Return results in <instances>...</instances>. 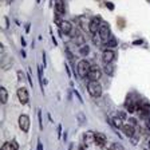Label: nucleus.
Masks as SVG:
<instances>
[{
    "label": "nucleus",
    "mask_w": 150,
    "mask_h": 150,
    "mask_svg": "<svg viewBox=\"0 0 150 150\" xmlns=\"http://www.w3.org/2000/svg\"><path fill=\"white\" fill-rule=\"evenodd\" d=\"M114 59H115V52H114L112 50L107 48V50H105L102 52V60L106 63V64L107 63H111Z\"/></svg>",
    "instance_id": "nucleus-9"
},
{
    "label": "nucleus",
    "mask_w": 150,
    "mask_h": 150,
    "mask_svg": "<svg viewBox=\"0 0 150 150\" xmlns=\"http://www.w3.org/2000/svg\"><path fill=\"white\" fill-rule=\"evenodd\" d=\"M94 144L97 145V146H99V147L105 146V145L107 144L106 135L103 134V133H95V142H94Z\"/></svg>",
    "instance_id": "nucleus-10"
},
{
    "label": "nucleus",
    "mask_w": 150,
    "mask_h": 150,
    "mask_svg": "<svg viewBox=\"0 0 150 150\" xmlns=\"http://www.w3.org/2000/svg\"><path fill=\"white\" fill-rule=\"evenodd\" d=\"M141 114L142 117H150V103L149 102H145L142 103V106H141Z\"/></svg>",
    "instance_id": "nucleus-15"
},
{
    "label": "nucleus",
    "mask_w": 150,
    "mask_h": 150,
    "mask_svg": "<svg viewBox=\"0 0 150 150\" xmlns=\"http://www.w3.org/2000/svg\"><path fill=\"white\" fill-rule=\"evenodd\" d=\"M147 145H149V147H150V138H149V141H147Z\"/></svg>",
    "instance_id": "nucleus-27"
},
{
    "label": "nucleus",
    "mask_w": 150,
    "mask_h": 150,
    "mask_svg": "<svg viewBox=\"0 0 150 150\" xmlns=\"http://www.w3.org/2000/svg\"><path fill=\"white\" fill-rule=\"evenodd\" d=\"M98 34H99L100 39H102V42H107L109 40V38L111 36V34H110V27L107 23H102L100 24V28L99 31H98Z\"/></svg>",
    "instance_id": "nucleus-5"
},
{
    "label": "nucleus",
    "mask_w": 150,
    "mask_h": 150,
    "mask_svg": "<svg viewBox=\"0 0 150 150\" xmlns=\"http://www.w3.org/2000/svg\"><path fill=\"white\" fill-rule=\"evenodd\" d=\"M112 125L115 126L117 129H122V126H123V123H122V118H119V117H114V118H112Z\"/></svg>",
    "instance_id": "nucleus-17"
},
{
    "label": "nucleus",
    "mask_w": 150,
    "mask_h": 150,
    "mask_svg": "<svg viewBox=\"0 0 150 150\" xmlns=\"http://www.w3.org/2000/svg\"><path fill=\"white\" fill-rule=\"evenodd\" d=\"M18 149H19V145L16 141H7L1 146V150H18Z\"/></svg>",
    "instance_id": "nucleus-13"
},
{
    "label": "nucleus",
    "mask_w": 150,
    "mask_h": 150,
    "mask_svg": "<svg viewBox=\"0 0 150 150\" xmlns=\"http://www.w3.org/2000/svg\"><path fill=\"white\" fill-rule=\"evenodd\" d=\"M90 69H91V64L88 63V60L82 59L81 62L78 63V69H76V71H78V75L81 76V78H86V76L88 75V72H90Z\"/></svg>",
    "instance_id": "nucleus-2"
},
{
    "label": "nucleus",
    "mask_w": 150,
    "mask_h": 150,
    "mask_svg": "<svg viewBox=\"0 0 150 150\" xmlns=\"http://www.w3.org/2000/svg\"><path fill=\"white\" fill-rule=\"evenodd\" d=\"M100 76H102V71H100L99 67L98 66H91L90 72L87 75L88 81H99Z\"/></svg>",
    "instance_id": "nucleus-7"
},
{
    "label": "nucleus",
    "mask_w": 150,
    "mask_h": 150,
    "mask_svg": "<svg viewBox=\"0 0 150 150\" xmlns=\"http://www.w3.org/2000/svg\"><path fill=\"white\" fill-rule=\"evenodd\" d=\"M38 150H43V145L40 142H38Z\"/></svg>",
    "instance_id": "nucleus-25"
},
{
    "label": "nucleus",
    "mask_w": 150,
    "mask_h": 150,
    "mask_svg": "<svg viewBox=\"0 0 150 150\" xmlns=\"http://www.w3.org/2000/svg\"><path fill=\"white\" fill-rule=\"evenodd\" d=\"M122 131H123V134L126 135V137H133L135 133V129L133 125H130V123H126V125L122 126Z\"/></svg>",
    "instance_id": "nucleus-11"
},
{
    "label": "nucleus",
    "mask_w": 150,
    "mask_h": 150,
    "mask_svg": "<svg viewBox=\"0 0 150 150\" xmlns=\"http://www.w3.org/2000/svg\"><path fill=\"white\" fill-rule=\"evenodd\" d=\"M105 72H106L107 75H112V72H114V67H112L111 63L105 64Z\"/></svg>",
    "instance_id": "nucleus-20"
},
{
    "label": "nucleus",
    "mask_w": 150,
    "mask_h": 150,
    "mask_svg": "<svg viewBox=\"0 0 150 150\" xmlns=\"http://www.w3.org/2000/svg\"><path fill=\"white\" fill-rule=\"evenodd\" d=\"M38 117H39V127L43 130V119H42V111H38Z\"/></svg>",
    "instance_id": "nucleus-22"
},
{
    "label": "nucleus",
    "mask_w": 150,
    "mask_h": 150,
    "mask_svg": "<svg viewBox=\"0 0 150 150\" xmlns=\"http://www.w3.org/2000/svg\"><path fill=\"white\" fill-rule=\"evenodd\" d=\"M87 91L90 94V97L93 98H100L102 95V86H100L99 81H90L87 84Z\"/></svg>",
    "instance_id": "nucleus-1"
},
{
    "label": "nucleus",
    "mask_w": 150,
    "mask_h": 150,
    "mask_svg": "<svg viewBox=\"0 0 150 150\" xmlns=\"http://www.w3.org/2000/svg\"><path fill=\"white\" fill-rule=\"evenodd\" d=\"M109 150H125V147L122 146L119 142H114V144H111L109 146Z\"/></svg>",
    "instance_id": "nucleus-18"
},
{
    "label": "nucleus",
    "mask_w": 150,
    "mask_h": 150,
    "mask_svg": "<svg viewBox=\"0 0 150 150\" xmlns=\"http://www.w3.org/2000/svg\"><path fill=\"white\" fill-rule=\"evenodd\" d=\"M55 13L56 15H63L64 13V3H63V0H55Z\"/></svg>",
    "instance_id": "nucleus-14"
},
{
    "label": "nucleus",
    "mask_w": 150,
    "mask_h": 150,
    "mask_svg": "<svg viewBox=\"0 0 150 150\" xmlns=\"http://www.w3.org/2000/svg\"><path fill=\"white\" fill-rule=\"evenodd\" d=\"M106 46L109 47V48H111V47H115V46H117L115 38H114V36H110V38H109V40L106 42Z\"/></svg>",
    "instance_id": "nucleus-19"
},
{
    "label": "nucleus",
    "mask_w": 150,
    "mask_h": 150,
    "mask_svg": "<svg viewBox=\"0 0 150 150\" xmlns=\"http://www.w3.org/2000/svg\"><path fill=\"white\" fill-rule=\"evenodd\" d=\"M149 1H150V0H149Z\"/></svg>",
    "instance_id": "nucleus-28"
},
{
    "label": "nucleus",
    "mask_w": 150,
    "mask_h": 150,
    "mask_svg": "<svg viewBox=\"0 0 150 150\" xmlns=\"http://www.w3.org/2000/svg\"><path fill=\"white\" fill-rule=\"evenodd\" d=\"M59 30L63 32V34H71L72 31V25L70 22H67V20H63L62 23H60L59 25Z\"/></svg>",
    "instance_id": "nucleus-12"
},
{
    "label": "nucleus",
    "mask_w": 150,
    "mask_h": 150,
    "mask_svg": "<svg viewBox=\"0 0 150 150\" xmlns=\"http://www.w3.org/2000/svg\"><path fill=\"white\" fill-rule=\"evenodd\" d=\"M0 100H1V103H7V100H8V91L6 87L0 88Z\"/></svg>",
    "instance_id": "nucleus-16"
},
{
    "label": "nucleus",
    "mask_w": 150,
    "mask_h": 150,
    "mask_svg": "<svg viewBox=\"0 0 150 150\" xmlns=\"http://www.w3.org/2000/svg\"><path fill=\"white\" fill-rule=\"evenodd\" d=\"M82 139H83V144L88 146L90 144L95 142V133H94V131H91V130L84 131L83 135H82Z\"/></svg>",
    "instance_id": "nucleus-8"
},
{
    "label": "nucleus",
    "mask_w": 150,
    "mask_h": 150,
    "mask_svg": "<svg viewBox=\"0 0 150 150\" xmlns=\"http://www.w3.org/2000/svg\"><path fill=\"white\" fill-rule=\"evenodd\" d=\"M78 119H79V122H81V123H83V122H84V115L82 114V112H79V114H78Z\"/></svg>",
    "instance_id": "nucleus-23"
},
{
    "label": "nucleus",
    "mask_w": 150,
    "mask_h": 150,
    "mask_svg": "<svg viewBox=\"0 0 150 150\" xmlns=\"http://www.w3.org/2000/svg\"><path fill=\"white\" fill-rule=\"evenodd\" d=\"M76 150H86V145H81V146H78Z\"/></svg>",
    "instance_id": "nucleus-24"
},
{
    "label": "nucleus",
    "mask_w": 150,
    "mask_h": 150,
    "mask_svg": "<svg viewBox=\"0 0 150 150\" xmlns=\"http://www.w3.org/2000/svg\"><path fill=\"white\" fill-rule=\"evenodd\" d=\"M100 24H102V22H100V18L99 16H95V18L91 19V22L88 23V31L91 32V34H98V31H99L100 28Z\"/></svg>",
    "instance_id": "nucleus-4"
},
{
    "label": "nucleus",
    "mask_w": 150,
    "mask_h": 150,
    "mask_svg": "<svg viewBox=\"0 0 150 150\" xmlns=\"http://www.w3.org/2000/svg\"><path fill=\"white\" fill-rule=\"evenodd\" d=\"M16 94H18L19 102L22 103V105H25V103H28V99H30V94H28V90L25 87H19L18 91H16Z\"/></svg>",
    "instance_id": "nucleus-6"
},
{
    "label": "nucleus",
    "mask_w": 150,
    "mask_h": 150,
    "mask_svg": "<svg viewBox=\"0 0 150 150\" xmlns=\"http://www.w3.org/2000/svg\"><path fill=\"white\" fill-rule=\"evenodd\" d=\"M88 51H90V48H88L87 44H84V46L79 47V54H81V55H87Z\"/></svg>",
    "instance_id": "nucleus-21"
},
{
    "label": "nucleus",
    "mask_w": 150,
    "mask_h": 150,
    "mask_svg": "<svg viewBox=\"0 0 150 150\" xmlns=\"http://www.w3.org/2000/svg\"><path fill=\"white\" fill-rule=\"evenodd\" d=\"M30 125H31V122H30V117L27 114H22L19 117V127H20L22 131L27 133L30 130Z\"/></svg>",
    "instance_id": "nucleus-3"
},
{
    "label": "nucleus",
    "mask_w": 150,
    "mask_h": 150,
    "mask_svg": "<svg viewBox=\"0 0 150 150\" xmlns=\"http://www.w3.org/2000/svg\"><path fill=\"white\" fill-rule=\"evenodd\" d=\"M147 129L150 130V117H149V119H147Z\"/></svg>",
    "instance_id": "nucleus-26"
}]
</instances>
